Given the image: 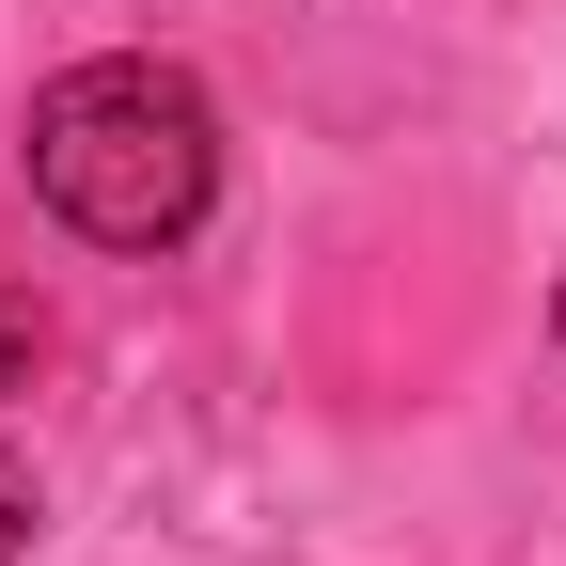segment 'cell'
<instances>
[{
  "label": "cell",
  "mask_w": 566,
  "mask_h": 566,
  "mask_svg": "<svg viewBox=\"0 0 566 566\" xmlns=\"http://www.w3.org/2000/svg\"><path fill=\"white\" fill-rule=\"evenodd\" d=\"M32 189L48 221H80L95 252H174L205 205H221V111H205V80H174V63H63V80L32 95Z\"/></svg>",
  "instance_id": "1"
},
{
  "label": "cell",
  "mask_w": 566,
  "mask_h": 566,
  "mask_svg": "<svg viewBox=\"0 0 566 566\" xmlns=\"http://www.w3.org/2000/svg\"><path fill=\"white\" fill-rule=\"evenodd\" d=\"M17 551H32V472L0 457V566H17Z\"/></svg>",
  "instance_id": "2"
},
{
  "label": "cell",
  "mask_w": 566,
  "mask_h": 566,
  "mask_svg": "<svg viewBox=\"0 0 566 566\" xmlns=\"http://www.w3.org/2000/svg\"><path fill=\"white\" fill-rule=\"evenodd\" d=\"M551 346H566V283H551Z\"/></svg>",
  "instance_id": "3"
}]
</instances>
